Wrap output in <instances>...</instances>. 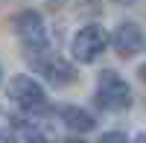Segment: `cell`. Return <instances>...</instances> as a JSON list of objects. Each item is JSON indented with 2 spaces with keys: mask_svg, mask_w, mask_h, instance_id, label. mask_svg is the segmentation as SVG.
I'll return each mask as SVG.
<instances>
[{
  "mask_svg": "<svg viewBox=\"0 0 146 143\" xmlns=\"http://www.w3.org/2000/svg\"><path fill=\"white\" fill-rule=\"evenodd\" d=\"M96 105L111 114H120L131 105V88L117 70H102L96 76Z\"/></svg>",
  "mask_w": 146,
  "mask_h": 143,
  "instance_id": "1",
  "label": "cell"
},
{
  "mask_svg": "<svg viewBox=\"0 0 146 143\" xmlns=\"http://www.w3.org/2000/svg\"><path fill=\"white\" fill-rule=\"evenodd\" d=\"M15 32L27 50V58L29 56H38L44 50H50V41H47V29H44V18L41 12L35 9H23L21 15L15 18Z\"/></svg>",
  "mask_w": 146,
  "mask_h": 143,
  "instance_id": "2",
  "label": "cell"
},
{
  "mask_svg": "<svg viewBox=\"0 0 146 143\" xmlns=\"http://www.w3.org/2000/svg\"><path fill=\"white\" fill-rule=\"evenodd\" d=\"M108 47V32L100 26V23H88V26H82L76 35H73L70 41V53L76 58L79 64H91L96 62Z\"/></svg>",
  "mask_w": 146,
  "mask_h": 143,
  "instance_id": "3",
  "label": "cell"
},
{
  "mask_svg": "<svg viewBox=\"0 0 146 143\" xmlns=\"http://www.w3.org/2000/svg\"><path fill=\"white\" fill-rule=\"evenodd\" d=\"M9 99L27 114H38L47 108V93L32 76H15L9 82Z\"/></svg>",
  "mask_w": 146,
  "mask_h": 143,
  "instance_id": "4",
  "label": "cell"
},
{
  "mask_svg": "<svg viewBox=\"0 0 146 143\" xmlns=\"http://www.w3.org/2000/svg\"><path fill=\"white\" fill-rule=\"evenodd\" d=\"M29 64L38 70V73L50 82V85H56V88L70 85V82L76 79L73 64L64 62V58L58 56V53H53V50H44V53H38V56H29Z\"/></svg>",
  "mask_w": 146,
  "mask_h": 143,
  "instance_id": "5",
  "label": "cell"
},
{
  "mask_svg": "<svg viewBox=\"0 0 146 143\" xmlns=\"http://www.w3.org/2000/svg\"><path fill=\"white\" fill-rule=\"evenodd\" d=\"M111 47H114V53L120 58H135L140 50H143V29L137 26L135 21H126V23H120V26L111 32Z\"/></svg>",
  "mask_w": 146,
  "mask_h": 143,
  "instance_id": "6",
  "label": "cell"
},
{
  "mask_svg": "<svg viewBox=\"0 0 146 143\" xmlns=\"http://www.w3.org/2000/svg\"><path fill=\"white\" fill-rule=\"evenodd\" d=\"M62 123L70 128V132H76V134H88V132L96 128L94 114H88L85 108H76V105H64L62 108Z\"/></svg>",
  "mask_w": 146,
  "mask_h": 143,
  "instance_id": "7",
  "label": "cell"
},
{
  "mask_svg": "<svg viewBox=\"0 0 146 143\" xmlns=\"http://www.w3.org/2000/svg\"><path fill=\"white\" fill-rule=\"evenodd\" d=\"M100 143H129V137H126L123 132H105V134L100 137Z\"/></svg>",
  "mask_w": 146,
  "mask_h": 143,
  "instance_id": "8",
  "label": "cell"
},
{
  "mask_svg": "<svg viewBox=\"0 0 146 143\" xmlns=\"http://www.w3.org/2000/svg\"><path fill=\"white\" fill-rule=\"evenodd\" d=\"M27 143H50V140H47V137H44L41 132H32V134L27 137Z\"/></svg>",
  "mask_w": 146,
  "mask_h": 143,
  "instance_id": "9",
  "label": "cell"
},
{
  "mask_svg": "<svg viewBox=\"0 0 146 143\" xmlns=\"http://www.w3.org/2000/svg\"><path fill=\"white\" fill-rule=\"evenodd\" d=\"M12 140H15V137H12V132H9V128H3V132H0V143H12Z\"/></svg>",
  "mask_w": 146,
  "mask_h": 143,
  "instance_id": "10",
  "label": "cell"
},
{
  "mask_svg": "<svg viewBox=\"0 0 146 143\" xmlns=\"http://www.w3.org/2000/svg\"><path fill=\"white\" fill-rule=\"evenodd\" d=\"M64 3H67V0H50V6H53V9H62Z\"/></svg>",
  "mask_w": 146,
  "mask_h": 143,
  "instance_id": "11",
  "label": "cell"
},
{
  "mask_svg": "<svg viewBox=\"0 0 146 143\" xmlns=\"http://www.w3.org/2000/svg\"><path fill=\"white\" fill-rule=\"evenodd\" d=\"M64 143H82V140H79V137H73V140H64Z\"/></svg>",
  "mask_w": 146,
  "mask_h": 143,
  "instance_id": "12",
  "label": "cell"
}]
</instances>
